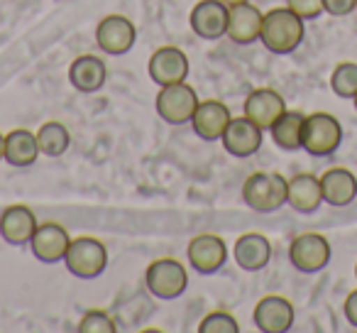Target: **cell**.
I'll use <instances>...</instances> for the list:
<instances>
[{
    "mask_svg": "<svg viewBox=\"0 0 357 333\" xmlns=\"http://www.w3.org/2000/svg\"><path fill=\"white\" fill-rule=\"evenodd\" d=\"M303 22L306 20H301L289 8H274L264 15L259 40L272 54H291L303 42V32H306Z\"/></svg>",
    "mask_w": 357,
    "mask_h": 333,
    "instance_id": "cell-1",
    "label": "cell"
},
{
    "mask_svg": "<svg viewBox=\"0 0 357 333\" xmlns=\"http://www.w3.org/2000/svg\"><path fill=\"white\" fill-rule=\"evenodd\" d=\"M287 186L289 179L277 172H255L245 182L243 199L257 214H274L287 204Z\"/></svg>",
    "mask_w": 357,
    "mask_h": 333,
    "instance_id": "cell-2",
    "label": "cell"
},
{
    "mask_svg": "<svg viewBox=\"0 0 357 333\" xmlns=\"http://www.w3.org/2000/svg\"><path fill=\"white\" fill-rule=\"evenodd\" d=\"M342 142L340 120L331 113H311L303 120L301 147L313 157H328Z\"/></svg>",
    "mask_w": 357,
    "mask_h": 333,
    "instance_id": "cell-3",
    "label": "cell"
},
{
    "mask_svg": "<svg viewBox=\"0 0 357 333\" xmlns=\"http://www.w3.org/2000/svg\"><path fill=\"white\" fill-rule=\"evenodd\" d=\"M64 265L74 277L79 279H96L108 267V250L96 238H76L69 243Z\"/></svg>",
    "mask_w": 357,
    "mask_h": 333,
    "instance_id": "cell-4",
    "label": "cell"
},
{
    "mask_svg": "<svg viewBox=\"0 0 357 333\" xmlns=\"http://www.w3.org/2000/svg\"><path fill=\"white\" fill-rule=\"evenodd\" d=\"M144 282H147V289L157 299L172 302V299L181 297V294L186 292V287H189V274H186V267L178 262V260L162 258L147 267Z\"/></svg>",
    "mask_w": 357,
    "mask_h": 333,
    "instance_id": "cell-5",
    "label": "cell"
},
{
    "mask_svg": "<svg viewBox=\"0 0 357 333\" xmlns=\"http://www.w3.org/2000/svg\"><path fill=\"white\" fill-rule=\"evenodd\" d=\"M199 103L201 101H199V96H196L194 86H189L186 81L162 86V91L157 94V113H159V118L167 120L169 125L191 123Z\"/></svg>",
    "mask_w": 357,
    "mask_h": 333,
    "instance_id": "cell-6",
    "label": "cell"
},
{
    "mask_svg": "<svg viewBox=\"0 0 357 333\" xmlns=\"http://www.w3.org/2000/svg\"><path fill=\"white\" fill-rule=\"evenodd\" d=\"M289 260L303 274L321 272L331 262V243L318 233H303L291 240Z\"/></svg>",
    "mask_w": 357,
    "mask_h": 333,
    "instance_id": "cell-7",
    "label": "cell"
},
{
    "mask_svg": "<svg viewBox=\"0 0 357 333\" xmlns=\"http://www.w3.org/2000/svg\"><path fill=\"white\" fill-rule=\"evenodd\" d=\"M135 40H137V30L135 25L123 15H108L98 22L96 27V42L98 47L105 52V54H128L135 47Z\"/></svg>",
    "mask_w": 357,
    "mask_h": 333,
    "instance_id": "cell-8",
    "label": "cell"
},
{
    "mask_svg": "<svg viewBox=\"0 0 357 333\" xmlns=\"http://www.w3.org/2000/svg\"><path fill=\"white\" fill-rule=\"evenodd\" d=\"M189 76V57L176 47H159L149 57V79L157 86L181 84Z\"/></svg>",
    "mask_w": 357,
    "mask_h": 333,
    "instance_id": "cell-9",
    "label": "cell"
},
{
    "mask_svg": "<svg viewBox=\"0 0 357 333\" xmlns=\"http://www.w3.org/2000/svg\"><path fill=\"white\" fill-rule=\"evenodd\" d=\"M69 243H71V238L64 225L42 223V225H37L35 235H32L30 248H32V255H35L40 262L54 265V262H64Z\"/></svg>",
    "mask_w": 357,
    "mask_h": 333,
    "instance_id": "cell-10",
    "label": "cell"
},
{
    "mask_svg": "<svg viewBox=\"0 0 357 333\" xmlns=\"http://www.w3.org/2000/svg\"><path fill=\"white\" fill-rule=\"evenodd\" d=\"M220 140H223L225 152L233 154V157H238V159L252 157V154L262 147V128L243 115V118L230 120Z\"/></svg>",
    "mask_w": 357,
    "mask_h": 333,
    "instance_id": "cell-11",
    "label": "cell"
},
{
    "mask_svg": "<svg viewBox=\"0 0 357 333\" xmlns=\"http://www.w3.org/2000/svg\"><path fill=\"white\" fill-rule=\"evenodd\" d=\"M228 10L223 0H201L191 10V30L204 40H218L228 32Z\"/></svg>",
    "mask_w": 357,
    "mask_h": 333,
    "instance_id": "cell-12",
    "label": "cell"
},
{
    "mask_svg": "<svg viewBox=\"0 0 357 333\" xmlns=\"http://www.w3.org/2000/svg\"><path fill=\"white\" fill-rule=\"evenodd\" d=\"M189 262L199 274H213L228 260V248L218 235H196L189 243Z\"/></svg>",
    "mask_w": 357,
    "mask_h": 333,
    "instance_id": "cell-13",
    "label": "cell"
},
{
    "mask_svg": "<svg viewBox=\"0 0 357 333\" xmlns=\"http://www.w3.org/2000/svg\"><path fill=\"white\" fill-rule=\"evenodd\" d=\"M252 318L262 333H287L294 326V306L284 297H264L255 306Z\"/></svg>",
    "mask_w": 357,
    "mask_h": 333,
    "instance_id": "cell-14",
    "label": "cell"
},
{
    "mask_svg": "<svg viewBox=\"0 0 357 333\" xmlns=\"http://www.w3.org/2000/svg\"><path fill=\"white\" fill-rule=\"evenodd\" d=\"M262 20L264 15L259 13V8H255L252 3H240V6H230L228 10V32L225 35L235 42V45H252L259 40L262 32Z\"/></svg>",
    "mask_w": 357,
    "mask_h": 333,
    "instance_id": "cell-15",
    "label": "cell"
},
{
    "mask_svg": "<svg viewBox=\"0 0 357 333\" xmlns=\"http://www.w3.org/2000/svg\"><path fill=\"white\" fill-rule=\"evenodd\" d=\"M287 113L284 98L272 89H257L245 101V118H250L262 130H269L282 115Z\"/></svg>",
    "mask_w": 357,
    "mask_h": 333,
    "instance_id": "cell-16",
    "label": "cell"
},
{
    "mask_svg": "<svg viewBox=\"0 0 357 333\" xmlns=\"http://www.w3.org/2000/svg\"><path fill=\"white\" fill-rule=\"evenodd\" d=\"M230 120H233V115H230L228 105L220 103V101H206V103H199L194 118H191V125H194V133L201 140L215 142V140L223 138Z\"/></svg>",
    "mask_w": 357,
    "mask_h": 333,
    "instance_id": "cell-17",
    "label": "cell"
},
{
    "mask_svg": "<svg viewBox=\"0 0 357 333\" xmlns=\"http://www.w3.org/2000/svg\"><path fill=\"white\" fill-rule=\"evenodd\" d=\"M323 204H331L335 209L350 206L357 199V177L345 167H333L321 177Z\"/></svg>",
    "mask_w": 357,
    "mask_h": 333,
    "instance_id": "cell-18",
    "label": "cell"
},
{
    "mask_svg": "<svg viewBox=\"0 0 357 333\" xmlns=\"http://www.w3.org/2000/svg\"><path fill=\"white\" fill-rule=\"evenodd\" d=\"M37 230V219L27 206H10L0 214V235L10 245H25Z\"/></svg>",
    "mask_w": 357,
    "mask_h": 333,
    "instance_id": "cell-19",
    "label": "cell"
},
{
    "mask_svg": "<svg viewBox=\"0 0 357 333\" xmlns=\"http://www.w3.org/2000/svg\"><path fill=\"white\" fill-rule=\"evenodd\" d=\"M235 262L248 272H259L272 260V243L262 233H245L235 243Z\"/></svg>",
    "mask_w": 357,
    "mask_h": 333,
    "instance_id": "cell-20",
    "label": "cell"
},
{
    "mask_svg": "<svg viewBox=\"0 0 357 333\" xmlns=\"http://www.w3.org/2000/svg\"><path fill=\"white\" fill-rule=\"evenodd\" d=\"M287 204L298 214H313L323 204L321 179L313 175H296L289 179L287 186Z\"/></svg>",
    "mask_w": 357,
    "mask_h": 333,
    "instance_id": "cell-21",
    "label": "cell"
},
{
    "mask_svg": "<svg viewBox=\"0 0 357 333\" xmlns=\"http://www.w3.org/2000/svg\"><path fill=\"white\" fill-rule=\"evenodd\" d=\"M69 81L81 94H96V91H100L105 84L103 59H98V57H93V54L79 57L69 69Z\"/></svg>",
    "mask_w": 357,
    "mask_h": 333,
    "instance_id": "cell-22",
    "label": "cell"
},
{
    "mask_svg": "<svg viewBox=\"0 0 357 333\" xmlns=\"http://www.w3.org/2000/svg\"><path fill=\"white\" fill-rule=\"evenodd\" d=\"M37 135L30 130H13L6 135V162L13 167H30L40 157Z\"/></svg>",
    "mask_w": 357,
    "mask_h": 333,
    "instance_id": "cell-23",
    "label": "cell"
},
{
    "mask_svg": "<svg viewBox=\"0 0 357 333\" xmlns=\"http://www.w3.org/2000/svg\"><path fill=\"white\" fill-rule=\"evenodd\" d=\"M303 120L306 115L298 110H287L277 123L272 125V138L282 149H298L301 147V135H303Z\"/></svg>",
    "mask_w": 357,
    "mask_h": 333,
    "instance_id": "cell-24",
    "label": "cell"
},
{
    "mask_svg": "<svg viewBox=\"0 0 357 333\" xmlns=\"http://www.w3.org/2000/svg\"><path fill=\"white\" fill-rule=\"evenodd\" d=\"M37 145H40V152L47 157H61L69 149L71 135L61 123H45L37 130Z\"/></svg>",
    "mask_w": 357,
    "mask_h": 333,
    "instance_id": "cell-25",
    "label": "cell"
},
{
    "mask_svg": "<svg viewBox=\"0 0 357 333\" xmlns=\"http://www.w3.org/2000/svg\"><path fill=\"white\" fill-rule=\"evenodd\" d=\"M331 89L337 98H355L357 96V64L342 61L331 76Z\"/></svg>",
    "mask_w": 357,
    "mask_h": 333,
    "instance_id": "cell-26",
    "label": "cell"
},
{
    "mask_svg": "<svg viewBox=\"0 0 357 333\" xmlns=\"http://www.w3.org/2000/svg\"><path fill=\"white\" fill-rule=\"evenodd\" d=\"M199 331L201 333H238L240 326H238V321H235V316H230V313L213 311L201 321Z\"/></svg>",
    "mask_w": 357,
    "mask_h": 333,
    "instance_id": "cell-27",
    "label": "cell"
},
{
    "mask_svg": "<svg viewBox=\"0 0 357 333\" xmlns=\"http://www.w3.org/2000/svg\"><path fill=\"white\" fill-rule=\"evenodd\" d=\"M79 333H115V321L105 311H89L81 318Z\"/></svg>",
    "mask_w": 357,
    "mask_h": 333,
    "instance_id": "cell-28",
    "label": "cell"
},
{
    "mask_svg": "<svg viewBox=\"0 0 357 333\" xmlns=\"http://www.w3.org/2000/svg\"><path fill=\"white\" fill-rule=\"evenodd\" d=\"M287 8L296 13L301 20H316L321 13H326L323 0H287Z\"/></svg>",
    "mask_w": 357,
    "mask_h": 333,
    "instance_id": "cell-29",
    "label": "cell"
},
{
    "mask_svg": "<svg viewBox=\"0 0 357 333\" xmlns=\"http://www.w3.org/2000/svg\"><path fill=\"white\" fill-rule=\"evenodd\" d=\"M323 8H326L328 15L345 17L357 10V0H323Z\"/></svg>",
    "mask_w": 357,
    "mask_h": 333,
    "instance_id": "cell-30",
    "label": "cell"
},
{
    "mask_svg": "<svg viewBox=\"0 0 357 333\" xmlns=\"http://www.w3.org/2000/svg\"><path fill=\"white\" fill-rule=\"evenodd\" d=\"M342 311H345V318L350 321V326H352V328H357V289H355V292L347 294Z\"/></svg>",
    "mask_w": 357,
    "mask_h": 333,
    "instance_id": "cell-31",
    "label": "cell"
},
{
    "mask_svg": "<svg viewBox=\"0 0 357 333\" xmlns=\"http://www.w3.org/2000/svg\"><path fill=\"white\" fill-rule=\"evenodd\" d=\"M0 159H6V135H0Z\"/></svg>",
    "mask_w": 357,
    "mask_h": 333,
    "instance_id": "cell-32",
    "label": "cell"
},
{
    "mask_svg": "<svg viewBox=\"0 0 357 333\" xmlns=\"http://www.w3.org/2000/svg\"><path fill=\"white\" fill-rule=\"evenodd\" d=\"M223 3H225V6H240V3H248V0H223Z\"/></svg>",
    "mask_w": 357,
    "mask_h": 333,
    "instance_id": "cell-33",
    "label": "cell"
},
{
    "mask_svg": "<svg viewBox=\"0 0 357 333\" xmlns=\"http://www.w3.org/2000/svg\"><path fill=\"white\" fill-rule=\"evenodd\" d=\"M352 101H355V110H357V96H355V98H352Z\"/></svg>",
    "mask_w": 357,
    "mask_h": 333,
    "instance_id": "cell-34",
    "label": "cell"
},
{
    "mask_svg": "<svg viewBox=\"0 0 357 333\" xmlns=\"http://www.w3.org/2000/svg\"><path fill=\"white\" fill-rule=\"evenodd\" d=\"M355 277H357V265H355Z\"/></svg>",
    "mask_w": 357,
    "mask_h": 333,
    "instance_id": "cell-35",
    "label": "cell"
}]
</instances>
